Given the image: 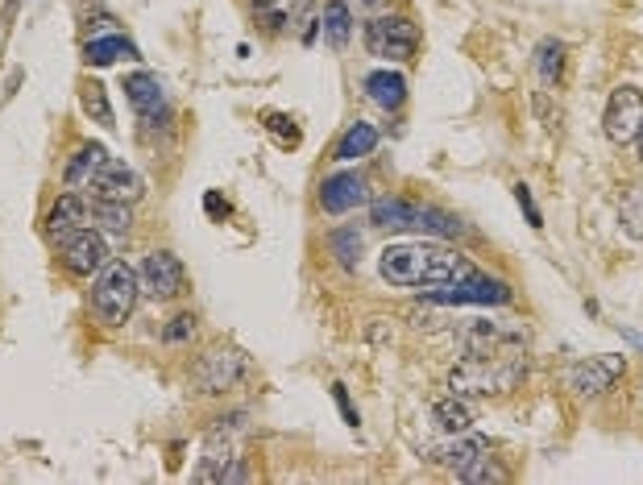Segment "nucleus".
I'll return each mask as SVG.
<instances>
[{"mask_svg": "<svg viewBox=\"0 0 643 485\" xmlns=\"http://www.w3.org/2000/svg\"><path fill=\"white\" fill-rule=\"evenodd\" d=\"M465 357L453 369V394L469 398V394H502L511 390L523 369H527V340L519 328H502V324H486L473 320L461 336Z\"/></svg>", "mask_w": 643, "mask_h": 485, "instance_id": "f257e3e1", "label": "nucleus"}, {"mask_svg": "<svg viewBox=\"0 0 643 485\" xmlns=\"http://www.w3.org/2000/svg\"><path fill=\"white\" fill-rule=\"evenodd\" d=\"M382 278L395 282V287H449V282L473 278L469 258H461L449 245H432V241H415V245H390L382 253Z\"/></svg>", "mask_w": 643, "mask_h": 485, "instance_id": "f03ea898", "label": "nucleus"}, {"mask_svg": "<svg viewBox=\"0 0 643 485\" xmlns=\"http://www.w3.org/2000/svg\"><path fill=\"white\" fill-rule=\"evenodd\" d=\"M137 291H142V278L125 262H108L92 287V311L104 328H121L133 307H137Z\"/></svg>", "mask_w": 643, "mask_h": 485, "instance_id": "7ed1b4c3", "label": "nucleus"}, {"mask_svg": "<svg viewBox=\"0 0 643 485\" xmlns=\"http://www.w3.org/2000/svg\"><path fill=\"white\" fill-rule=\"evenodd\" d=\"M366 46L374 59H411L419 50V30L407 17H374L366 30Z\"/></svg>", "mask_w": 643, "mask_h": 485, "instance_id": "20e7f679", "label": "nucleus"}, {"mask_svg": "<svg viewBox=\"0 0 643 485\" xmlns=\"http://www.w3.org/2000/svg\"><path fill=\"white\" fill-rule=\"evenodd\" d=\"M88 191H92V199H121V204H137V199L146 195V183L121 158H104L100 170L88 179Z\"/></svg>", "mask_w": 643, "mask_h": 485, "instance_id": "39448f33", "label": "nucleus"}, {"mask_svg": "<svg viewBox=\"0 0 643 485\" xmlns=\"http://www.w3.org/2000/svg\"><path fill=\"white\" fill-rule=\"evenodd\" d=\"M241 374H245V357L237 349H212V353H204L200 361H195L191 382H195L200 394H225Z\"/></svg>", "mask_w": 643, "mask_h": 485, "instance_id": "423d86ee", "label": "nucleus"}, {"mask_svg": "<svg viewBox=\"0 0 643 485\" xmlns=\"http://www.w3.org/2000/svg\"><path fill=\"white\" fill-rule=\"evenodd\" d=\"M606 137L614 146H631L643 129V92L635 88H614L610 104H606Z\"/></svg>", "mask_w": 643, "mask_h": 485, "instance_id": "0eeeda50", "label": "nucleus"}, {"mask_svg": "<svg viewBox=\"0 0 643 485\" xmlns=\"http://www.w3.org/2000/svg\"><path fill=\"white\" fill-rule=\"evenodd\" d=\"M432 303H449V307H461V303H511V287L507 282H494V278H465V282H449V287H432L428 291Z\"/></svg>", "mask_w": 643, "mask_h": 485, "instance_id": "6e6552de", "label": "nucleus"}, {"mask_svg": "<svg viewBox=\"0 0 643 485\" xmlns=\"http://www.w3.org/2000/svg\"><path fill=\"white\" fill-rule=\"evenodd\" d=\"M142 291L150 295V299H175V295H183V282H187V274H183V262L175 258L171 249H158V253H150L146 258V266H142Z\"/></svg>", "mask_w": 643, "mask_h": 485, "instance_id": "1a4fd4ad", "label": "nucleus"}, {"mask_svg": "<svg viewBox=\"0 0 643 485\" xmlns=\"http://www.w3.org/2000/svg\"><path fill=\"white\" fill-rule=\"evenodd\" d=\"M237 436H241V415L233 419H216V427L208 432V444H204V465H200V481H220L229 461H237Z\"/></svg>", "mask_w": 643, "mask_h": 485, "instance_id": "9d476101", "label": "nucleus"}, {"mask_svg": "<svg viewBox=\"0 0 643 485\" xmlns=\"http://www.w3.org/2000/svg\"><path fill=\"white\" fill-rule=\"evenodd\" d=\"M63 266L71 270V274H100L104 266H108V245H104V237L100 233H92V228H79L75 237H67L63 241Z\"/></svg>", "mask_w": 643, "mask_h": 485, "instance_id": "9b49d317", "label": "nucleus"}, {"mask_svg": "<svg viewBox=\"0 0 643 485\" xmlns=\"http://www.w3.org/2000/svg\"><path fill=\"white\" fill-rule=\"evenodd\" d=\"M92 224V204L83 195H59L54 199V208H50V216H46V237L54 241V245H63L67 237H75L79 228H88Z\"/></svg>", "mask_w": 643, "mask_h": 485, "instance_id": "f8f14e48", "label": "nucleus"}, {"mask_svg": "<svg viewBox=\"0 0 643 485\" xmlns=\"http://www.w3.org/2000/svg\"><path fill=\"white\" fill-rule=\"evenodd\" d=\"M125 96H129V104L137 108L142 125H154L158 117H166V92H162L158 75H150V71H133V75L125 79Z\"/></svg>", "mask_w": 643, "mask_h": 485, "instance_id": "ddd939ff", "label": "nucleus"}, {"mask_svg": "<svg viewBox=\"0 0 643 485\" xmlns=\"http://www.w3.org/2000/svg\"><path fill=\"white\" fill-rule=\"evenodd\" d=\"M623 357H590V361H581L573 369V390L585 394V398H594V394H606L614 382L623 378Z\"/></svg>", "mask_w": 643, "mask_h": 485, "instance_id": "4468645a", "label": "nucleus"}, {"mask_svg": "<svg viewBox=\"0 0 643 485\" xmlns=\"http://www.w3.org/2000/svg\"><path fill=\"white\" fill-rule=\"evenodd\" d=\"M320 204H324V212H332V216L353 212L357 204H366V183H361L357 175H332V179H324V187H320Z\"/></svg>", "mask_w": 643, "mask_h": 485, "instance_id": "2eb2a0df", "label": "nucleus"}, {"mask_svg": "<svg viewBox=\"0 0 643 485\" xmlns=\"http://www.w3.org/2000/svg\"><path fill=\"white\" fill-rule=\"evenodd\" d=\"M486 452H490V444H486L482 436H465V432H461V440L436 448V452H432V461H436V465H444V469H453V473L461 477L465 469L478 465Z\"/></svg>", "mask_w": 643, "mask_h": 485, "instance_id": "dca6fc26", "label": "nucleus"}, {"mask_svg": "<svg viewBox=\"0 0 643 485\" xmlns=\"http://www.w3.org/2000/svg\"><path fill=\"white\" fill-rule=\"evenodd\" d=\"M370 220L378 228H390V233L419 228V204H407V199H378V204L370 208Z\"/></svg>", "mask_w": 643, "mask_h": 485, "instance_id": "f3484780", "label": "nucleus"}, {"mask_svg": "<svg viewBox=\"0 0 643 485\" xmlns=\"http://www.w3.org/2000/svg\"><path fill=\"white\" fill-rule=\"evenodd\" d=\"M320 30H324V42L332 50H345L349 46V34H353V13L345 0H328L324 13H320Z\"/></svg>", "mask_w": 643, "mask_h": 485, "instance_id": "a211bd4d", "label": "nucleus"}, {"mask_svg": "<svg viewBox=\"0 0 643 485\" xmlns=\"http://www.w3.org/2000/svg\"><path fill=\"white\" fill-rule=\"evenodd\" d=\"M366 92H370V100L378 104V108H403V100H407V79L403 75H395V71H374V75H366Z\"/></svg>", "mask_w": 643, "mask_h": 485, "instance_id": "6ab92c4d", "label": "nucleus"}, {"mask_svg": "<svg viewBox=\"0 0 643 485\" xmlns=\"http://www.w3.org/2000/svg\"><path fill=\"white\" fill-rule=\"evenodd\" d=\"M88 204H92V224L104 228V233L125 237L133 228V212H129V204H121V199H88Z\"/></svg>", "mask_w": 643, "mask_h": 485, "instance_id": "aec40b11", "label": "nucleus"}, {"mask_svg": "<svg viewBox=\"0 0 643 485\" xmlns=\"http://www.w3.org/2000/svg\"><path fill=\"white\" fill-rule=\"evenodd\" d=\"M374 146H378V129L366 125V121H357V125H349L345 137L337 141V162L366 158V154H374Z\"/></svg>", "mask_w": 643, "mask_h": 485, "instance_id": "412c9836", "label": "nucleus"}, {"mask_svg": "<svg viewBox=\"0 0 643 485\" xmlns=\"http://www.w3.org/2000/svg\"><path fill=\"white\" fill-rule=\"evenodd\" d=\"M83 59H88L92 67H108V63H117V59H137V46L125 42L121 34H113V38H92L88 46H83Z\"/></svg>", "mask_w": 643, "mask_h": 485, "instance_id": "4be33fe9", "label": "nucleus"}, {"mask_svg": "<svg viewBox=\"0 0 643 485\" xmlns=\"http://www.w3.org/2000/svg\"><path fill=\"white\" fill-rule=\"evenodd\" d=\"M432 423L440 427V432H449V436H461L469 432V423H473V411L461 403V394L453 398H440V403L432 407Z\"/></svg>", "mask_w": 643, "mask_h": 485, "instance_id": "5701e85b", "label": "nucleus"}, {"mask_svg": "<svg viewBox=\"0 0 643 485\" xmlns=\"http://www.w3.org/2000/svg\"><path fill=\"white\" fill-rule=\"evenodd\" d=\"M104 158H108V150L96 146V141H92V146H79V154L67 162V183H71V187H88V179L100 170Z\"/></svg>", "mask_w": 643, "mask_h": 485, "instance_id": "b1692460", "label": "nucleus"}, {"mask_svg": "<svg viewBox=\"0 0 643 485\" xmlns=\"http://www.w3.org/2000/svg\"><path fill=\"white\" fill-rule=\"evenodd\" d=\"M307 5H312V0H254V9L274 25V30H287Z\"/></svg>", "mask_w": 643, "mask_h": 485, "instance_id": "393cba45", "label": "nucleus"}, {"mask_svg": "<svg viewBox=\"0 0 643 485\" xmlns=\"http://www.w3.org/2000/svg\"><path fill=\"white\" fill-rule=\"evenodd\" d=\"M419 228H424V233H436V237H465L469 233L453 212H440V208H419Z\"/></svg>", "mask_w": 643, "mask_h": 485, "instance_id": "a878e982", "label": "nucleus"}, {"mask_svg": "<svg viewBox=\"0 0 643 485\" xmlns=\"http://www.w3.org/2000/svg\"><path fill=\"white\" fill-rule=\"evenodd\" d=\"M83 112H88V117H92L96 125L113 129V104H108L104 83H88V88H83Z\"/></svg>", "mask_w": 643, "mask_h": 485, "instance_id": "bb28decb", "label": "nucleus"}, {"mask_svg": "<svg viewBox=\"0 0 643 485\" xmlns=\"http://www.w3.org/2000/svg\"><path fill=\"white\" fill-rule=\"evenodd\" d=\"M536 67H540V79L544 83H556L561 79V71H565V46L561 42H540V50H536Z\"/></svg>", "mask_w": 643, "mask_h": 485, "instance_id": "cd10ccee", "label": "nucleus"}, {"mask_svg": "<svg viewBox=\"0 0 643 485\" xmlns=\"http://www.w3.org/2000/svg\"><path fill=\"white\" fill-rule=\"evenodd\" d=\"M623 228L627 237H643V187H631V195L623 199Z\"/></svg>", "mask_w": 643, "mask_h": 485, "instance_id": "c85d7f7f", "label": "nucleus"}, {"mask_svg": "<svg viewBox=\"0 0 643 485\" xmlns=\"http://www.w3.org/2000/svg\"><path fill=\"white\" fill-rule=\"evenodd\" d=\"M332 253L341 258V266H357V253H361L357 228H341V233H332Z\"/></svg>", "mask_w": 643, "mask_h": 485, "instance_id": "c756f323", "label": "nucleus"}, {"mask_svg": "<svg viewBox=\"0 0 643 485\" xmlns=\"http://www.w3.org/2000/svg\"><path fill=\"white\" fill-rule=\"evenodd\" d=\"M191 336H195V316H187V311H183V316H175L171 324H166V332H162L166 345H187Z\"/></svg>", "mask_w": 643, "mask_h": 485, "instance_id": "7c9ffc66", "label": "nucleus"}, {"mask_svg": "<svg viewBox=\"0 0 643 485\" xmlns=\"http://www.w3.org/2000/svg\"><path fill=\"white\" fill-rule=\"evenodd\" d=\"M502 477H507V473H502L498 465H490V456H482L478 465L461 473V481H502Z\"/></svg>", "mask_w": 643, "mask_h": 485, "instance_id": "2f4dec72", "label": "nucleus"}, {"mask_svg": "<svg viewBox=\"0 0 643 485\" xmlns=\"http://www.w3.org/2000/svg\"><path fill=\"white\" fill-rule=\"evenodd\" d=\"M515 199H519V208L527 212V224H531V228H544V216H540V208H536V199H531V191H527L523 183L515 187Z\"/></svg>", "mask_w": 643, "mask_h": 485, "instance_id": "473e14b6", "label": "nucleus"}, {"mask_svg": "<svg viewBox=\"0 0 643 485\" xmlns=\"http://www.w3.org/2000/svg\"><path fill=\"white\" fill-rule=\"evenodd\" d=\"M270 133H274L278 141H283V146H295V141H299V129H295V121H287V117H278V112H274V117H270Z\"/></svg>", "mask_w": 643, "mask_h": 485, "instance_id": "72a5a7b5", "label": "nucleus"}, {"mask_svg": "<svg viewBox=\"0 0 643 485\" xmlns=\"http://www.w3.org/2000/svg\"><path fill=\"white\" fill-rule=\"evenodd\" d=\"M345 5H353L361 17H382L390 0H345Z\"/></svg>", "mask_w": 643, "mask_h": 485, "instance_id": "f704fd0d", "label": "nucleus"}, {"mask_svg": "<svg viewBox=\"0 0 643 485\" xmlns=\"http://www.w3.org/2000/svg\"><path fill=\"white\" fill-rule=\"evenodd\" d=\"M332 394H337V407H341V415H345V423H353L357 427V411H353V403H349V390L337 382V386H332Z\"/></svg>", "mask_w": 643, "mask_h": 485, "instance_id": "c9c22d12", "label": "nucleus"}, {"mask_svg": "<svg viewBox=\"0 0 643 485\" xmlns=\"http://www.w3.org/2000/svg\"><path fill=\"white\" fill-rule=\"evenodd\" d=\"M204 204H208V212H212V216H220V212L229 216V204H220V195H216V191H212V195L204 199Z\"/></svg>", "mask_w": 643, "mask_h": 485, "instance_id": "e433bc0d", "label": "nucleus"}, {"mask_svg": "<svg viewBox=\"0 0 643 485\" xmlns=\"http://www.w3.org/2000/svg\"><path fill=\"white\" fill-rule=\"evenodd\" d=\"M631 146H635V150H639V158H643V129H639V137L631 141Z\"/></svg>", "mask_w": 643, "mask_h": 485, "instance_id": "4c0bfd02", "label": "nucleus"}]
</instances>
